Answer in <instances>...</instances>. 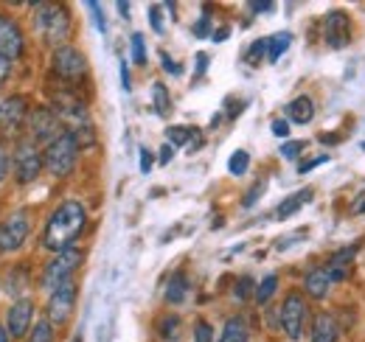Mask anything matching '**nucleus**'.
I'll list each match as a JSON object with an SVG mask.
<instances>
[{
	"mask_svg": "<svg viewBox=\"0 0 365 342\" xmlns=\"http://www.w3.org/2000/svg\"><path fill=\"white\" fill-rule=\"evenodd\" d=\"M85 224H88L85 205L76 202V200H68L48 219L46 230H43V244H46L48 250H53V253H62V250L73 247V242L82 236Z\"/></svg>",
	"mask_w": 365,
	"mask_h": 342,
	"instance_id": "f257e3e1",
	"label": "nucleus"
},
{
	"mask_svg": "<svg viewBox=\"0 0 365 342\" xmlns=\"http://www.w3.org/2000/svg\"><path fill=\"white\" fill-rule=\"evenodd\" d=\"M37 31L43 34L48 45L62 48V43L71 37V14L65 6L56 3H40L37 6Z\"/></svg>",
	"mask_w": 365,
	"mask_h": 342,
	"instance_id": "f03ea898",
	"label": "nucleus"
},
{
	"mask_svg": "<svg viewBox=\"0 0 365 342\" xmlns=\"http://www.w3.org/2000/svg\"><path fill=\"white\" fill-rule=\"evenodd\" d=\"M43 160H46V169L53 177H68L71 171L76 169V160H79V140L71 132L59 135L51 146H46Z\"/></svg>",
	"mask_w": 365,
	"mask_h": 342,
	"instance_id": "7ed1b4c3",
	"label": "nucleus"
},
{
	"mask_svg": "<svg viewBox=\"0 0 365 342\" xmlns=\"http://www.w3.org/2000/svg\"><path fill=\"white\" fill-rule=\"evenodd\" d=\"M79 264H82V250H76V247H68V250L56 253V256L46 264V269H43V286L51 289V292L59 289L65 281H71V272H73Z\"/></svg>",
	"mask_w": 365,
	"mask_h": 342,
	"instance_id": "20e7f679",
	"label": "nucleus"
},
{
	"mask_svg": "<svg viewBox=\"0 0 365 342\" xmlns=\"http://www.w3.org/2000/svg\"><path fill=\"white\" fill-rule=\"evenodd\" d=\"M307 320H309L307 300L301 298V292H289L287 300H284V306H281V328L287 331L289 340H301Z\"/></svg>",
	"mask_w": 365,
	"mask_h": 342,
	"instance_id": "39448f33",
	"label": "nucleus"
},
{
	"mask_svg": "<svg viewBox=\"0 0 365 342\" xmlns=\"http://www.w3.org/2000/svg\"><path fill=\"white\" fill-rule=\"evenodd\" d=\"M31 233V222L26 211H14L3 224H0V253H14L26 244Z\"/></svg>",
	"mask_w": 365,
	"mask_h": 342,
	"instance_id": "423d86ee",
	"label": "nucleus"
},
{
	"mask_svg": "<svg viewBox=\"0 0 365 342\" xmlns=\"http://www.w3.org/2000/svg\"><path fill=\"white\" fill-rule=\"evenodd\" d=\"M76 295H79V289H76L73 281H65L59 289L51 292V300H48V320H51V326H62V323L71 320V314L76 309Z\"/></svg>",
	"mask_w": 365,
	"mask_h": 342,
	"instance_id": "0eeeda50",
	"label": "nucleus"
},
{
	"mask_svg": "<svg viewBox=\"0 0 365 342\" xmlns=\"http://www.w3.org/2000/svg\"><path fill=\"white\" fill-rule=\"evenodd\" d=\"M46 166V160L40 157V152H37V146L31 143V140H23V143H17V149H14V174H17V182H34L37 177H40V171Z\"/></svg>",
	"mask_w": 365,
	"mask_h": 342,
	"instance_id": "6e6552de",
	"label": "nucleus"
},
{
	"mask_svg": "<svg viewBox=\"0 0 365 342\" xmlns=\"http://www.w3.org/2000/svg\"><path fill=\"white\" fill-rule=\"evenodd\" d=\"M53 71L56 76H62L65 82H76L85 76L88 71V59L79 48H71V45H62L53 51Z\"/></svg>",
	"mask_w": 365,
	"mask_h": 342,
	"instance_id": "1a4fd4ad",
	"label": "nucleus"
},
{
	"mask_svg": "<svg viewBox=\"0 0 365 342\" xmlns=\"http://www.w3.org/2000/svg\"><path fill=\"white\" fill-rule=\"evenodd\" d=\"M29 132H31L34 140H40V143H48V146H51L59 135H65V127H62V121H59V115H56L53 110L37 107V110L29 115Z\"/></svg>",
	"mask_w": 365,
	"mask_h": 342,
	"instance_id": "9d476101",
	"label": "nucleus"
},
{
	"mask_svg": "<svg viewBox=\"0 0 365 342\" xmlns=\"http://www.w3.org/2000/svg\"><path fill=\"white\" fill-rule=\"evenodd\" d=\"M323 40H326L329 48H337V51L346 48L351 43V17L346 11H340V9L329 11L326 20H323Z\"/></svg>",
	"mask_w": 365,
	"mask_h": 342,
	"instance_id": "9b49d317",
	"label": "nucleus"
},
{
	"mask_svg": "<svg viewBox=\"0 0 365 342\" xmlns=\"http://www.w3.org/2000/svg\"><path fill=\"white\" fill-rule=\"evenodd\" d=\"M31 320H34V303L29 298L14 300V306L9 309V337H26V331L31 328Z\"/></svg>",
	"mask_w": 365,
	"mask_h": 342,
	"instance_id": "f8f14e48",
	"label": "nucleus"
},
{
	"mask_svg": "<svg viewBox=\"0 0 365 342\" xmlns=\"http://www.w3.org/2000/svg\"><path fill=\"white\" fill-rule=\"evenodd\" d=\"M0 53L9 59H17L23 53V31L11 17L0 14Z\"/></svg>",
	"mask_w": 365,
	"mask_h": 342,
	"instance_id": "ddd939ff",
	"label": "nucleus"
},
{
	"mask_svg": "<svg viewBox=\"0 0 365 342\" xmlns=\"http://www.w3.org/2000/svg\"><path fill=\"white\" fill-rule=\"evenodd\" d=\"M26 115H29V104H26L23 95H9V98L0 101V127L3 129L14 132L26 121Z\"/></svg>",
	"mask_w": 365,
	"mask_h": 342,
	"instance_id": "4468645a",
	"label": "nucleus"
},
{
	"mask_svg": "<svg viewBox=\"0 0 365 342\" xmlns=\"http://www.w3.org/2000/svg\"><path fill=\"white\" fill-rule=\"evenodd\" d=\"M166 138H169V143H172V146H185L188 152L202 149V132H200V129L169 127L166 129Z\"/></svg>",
	"mask_w": 365,
	"mask_h": 342,
	"instance_id": "2eb2a0df",
	"label": "nucleus"
},
{
	"mask_svg": "<svg viewBox=\"0 0 365 342\" xmlns=\"http://www.w3.org/2000/svg\"><path fill=\"white\" fill-rule=\"evenodd\" d=\"M304 286L312 298H326L329 295V286H331V275H329V266H315L307 278H304Z\"/></svg>",
	"mask_w": 365,
	"mask_h": 342,
	"instance_id": "dca6fc26",
	"label": "nucleus"
},
{
	"mask_svg": "<svg viewBox=\"0 0 365 342\" xmlns=\"http://www.w3.org/2000/svg\"><path fill=\"white\" fill-rule=\"evenodd\" d=\"M309 200H312V188H301V191H295L292 197H287V200L275 208V219H289L292 214H298Z\"/></svg>",
	"mask_w": 365,
	"mask_h": 342,
	"instance_id": "f3484780",
	"label": "nucleus"
},
{
	"mask_svg": "<svg viewBox=\"0 0 365 342\" xmlns=\"http://www.w3.org/2000/svg\"><path fill=\"white\" fill-rule=\"evenodd\" d=\"M287 115H289V121H295V124H309V121L315 118V104H312V98H309V95H298L295 101H289Z\"/></svg>",
	"mask_w": 365,
	"mask_h": 342,
	"instance_id": "a211bd4d",
	"label": "nucleus"
},
{
	"mask_svg": "<svg viewBox=\"0 0 365 342\" xmlns=\"http://www.w3.org/2000/svg\"><path fill=\"white\" fill-rule=\"evenodd\" d=\"M312 342H337V323L331 314H318L312 326Z\"/></svg>",
	"mask_w": 365,
	"mask_h": 342,
	"instance_id": "6ab92c4d",
	"label": "nucleus"
},
{
	"mask_svg": "<svg viewBox=\"0 0 365 342\" xmlns=\"http://www.w3.org/2000/svg\"><path fill=\"white\" fill-rule=\"evenodd\" d=\"M250 340V331H247V323L242 317H230L225 323V331H222V340L220 342H247Z\"/></svg>",
	"mask_w": 365,
	"mask_h": 342,
	"instance_id": "aec40b11",
	"label": "nucleus"
},
{
	"mask_svg": "<svg viewBox=\"0 0 365 342\" xmlns=\"http://www.w3.org/2000/svg\"><path fill=\"white\" fill-rule=\"evenodd\" d=\"M185 295H188V281H185V275H182V272H175V275H172V281L166 284V300L178 306V303L185 300Z\"/></svg>",
	"mask_w": 365,
	"mask_h": 342,
	"instance_id": "412c9836",
	"label": "nucleus"
},
{
	"mask_svg": "<svg viewBox=\"0 0 365 342\" xmlns=\"http://www.w3.org/2000/svg\"><path fill=\"white\" fill-rule=\"evenodd\" d=\"M351 258H354V247L340 250L337 256L329 261V275H331V281H343V278H346V266H349Z\"/></svg>",
	"mask_w": 365,
	"mask_h": 342,
	"instance_id": "4be33fe9",
	"label": "nucleus"
},
{
	"mask_svg": "<svg viewBox=\"0 0 365 342\" xmlns=\"http://www.w3.org/2000/svg\"><path fill=\"white\" fill-rule=\"evenodd\" d=\"M152 101H155V113L160 118H166L172 113V98H169V90L166 85H155L152 87Z\"/></svg>",
	"mask_w": 365,
	"mask_h": 342,
	"instance_id": "5701e85b",
	"label": "nucleus"
},
{
	"mask_svg": "<svg viewBox=\"0 0 365 342\" xmlns=\"http://www.w3.org/2000/svg\"><path fill=\"white\" fill-rule=\"evenodd\" d=\"M289 43H292V37H289L287 31H281V34H275L273 40H267V59H270V62H278V59L284 56V51L289 48Z\"/></svg>",
	"mask_w": 365,
	"mask_h": 342,
	"instance_id": "b1692460",
	"label": "nucleus"
},
{
	"mask_svg": "<svg viewBox=\"0 0 365 342\" xmlns=\"http://www.w3.org/2000/svg\"><path fill=\"white\" fill-rule=\"evenodd\" d=\"M160 337L166 342H178V337H180V317H175V314L163 317L160 320Z\"/></svg>",
	"mask_w": 365,
	"mask_h": 342,
	"instance_id": "393cba45",
	"label": "nucleus"
},
{
	"mask_svg": "<svg viewBox=\"0 0 365 342\" xmlns=\"http://www.w3.org/2000/svg\"><path fill=\"white\" fill-rule=\"evenodd\" d=\"M247 166H250V155L245 152V149H239V152H233L228 160V171L233 174V177H242L245 171H247Z\"/></svg>",
	"mask_w": 365,
	"mask_h": 342,
	"instance_id": "a878e982",
	"label": "nucleus"
},
{
	"mask_svg": "<svg viewBox=\"0 0 365 342\" xmlns=\"http://www.w3.org/2000/svg\"><path fill=\"white\" fill-rule=\"evenodd\" d=\"M278 289V275H267L259 286H256V303H267L273 298V292Z\"/></svg>",
	"mask_w": 365,
	"mask_h": 342,
	"instance_id": "bb28decb",
	"label": "nucleus"
},
{
	"mask_svg": "<svg viewBox=\"0 0 365 342\" xmlns=\"http://www.w3.org/2000/svg\"><path fill=\"white\" fill-rule=\"evenodd\" d=\"M29 342H53V326H51V320H40L31 328V340Z\"/></svg>",
	"mask_w": 365,
	"mask_h": 342,
	"instance_id": "cd10ccee",
	"label": "nucleus"
},
{
	"mask_svg": "<svg viewBox=\"0 0 365 342\" xmlns=\"http://www.w3.org/2000/svg\"><path fill=\"white\" fill-rule=\"evenodd\" d=\"M264 53H267V40H256V43L247 48V62L250 65H259Z\"/></svg>",
	"mask_w": 365,
	"mask_h": 342,
	"instance_id": "c85d7f7f",
	"label": "nucleus"
},
{
	"mask_svg": "<svg viewBox=\"0 0 365 342\" xmlns=\"http://www.w3.org/2000/svg\"><path fill=\"white\" fill-rule=\"evenodd\" d=\"M133 62H135V65H146V45H143V34H133Z\"/></svg>",
	"mask_w": 365,
	"mask_h": 342,
	"instance_id": "c756f323",
	"label": "nucleus"
},
{
	"mask_svg": "<svg viewBox=\"0 0 365 342\" xmlns=\"http://www.w3.org/2000/svg\"><path fill=\"white\" fill-rule=\"evenodd\" d=\"M194 342H214V328L205 320H200L194 326Z\"/></svg>",
	"mask_w": 365,
	"mask_h": 342,
	"instance_id": "7c9ffc66",
	"label": "nucleus"
},
{
	"mask_svg": "<svg viewBox=\"0 0 365 342\" xmlns=\"http://www.w3.org/2000/svg\"><path fill=\"white\" fill-rule=\"evenodd\" d=\"M304 146H307L304 140H287V143L281 146V155H284L287 160H295V157L304 152Z\"/></svg>",
	"mask_w": 365,
	"mask_h": 342,
	"instance_id": "2f4dec72",
	"label": "nucleus"
},
{
	"mask_svg": "<svg viewBox=\"0 0 365 342\" xmlns=\"http://www.w3.org/2000/svg\"><path fill=\"white\" fill-rule=\"evenodd\" d=\"M149 23H152L155 34H163V31H166V28H163V11H160V6H152V9H149Z\"/></svg>",
	"mask_w": 365,
	"mask_h": 342,
	"instance_id": "473e14b6",
	"label": "nucleus"
},
{
	"mask_svg": "<svg viewBox=\"0 0 365 342\" xmlns=\"http://www.w3.org/2000/svg\"><path fill=\"white\" fill-rule=\"evenodd\" d=\"M88 9H91V14H93V23H96L98 31L104 34V31H107V20H104V14H101V6H98V3H88Z\"/></svg>",
	"mask_w": 365,
	"mask_h": 342,
	"instance_id": "72a5a7b5",
	"label": "nucleus"
},
{
	"mask_svg": "<svg viewBox=\"0 0 365 342\" xmlns=\"http://www.w3.org/2000/svg\"><path fill=\"white\" fill-rule=\"evenodd\" d=\"M208 28H211V17L205 11L202 20H197V26H194V37H208Z\"/></svg>",
	"mask_w": 365,
	"mask_h": 342,
	"instance_id": "f704fd0d",
	"label": "nucleus"
},
{
	"mask_svg": "<svg viewBox=\"0 0 365 342\" xmlns=\"http://www.w3.org/2000/svg\"><path fill=\"white\" fill-rule=\"evenodd\" d=\"M138 160H140V171H143V174H149V171H152V163H155V157H152V152H149L146 146L140 149V155H138Z\"/></svg>",
	"mask_w": 365,
	"mask_h": 342,
	"instance_id": "c9c22d12",
	"label": "nucleus"
},
{
	"mask_svg": "<svg viewBox=\"0 0 365 342\" xmlns=\"http://www.w3.org/2000/svg\"><path fill=\"white\" fill-rule=\"evenodd\" d=\"M23 275H26L23 269H14V272H11V281H14V284L9 286V292H11V295H17V292H20L23 286H26V281H23Z\"/></svg>",
	"mask_w": 365,
	"mask_h": 342,
	"instance_id": "e433bc0d",
	"label": "nucleus"
},
{
	"mask_svg": "<svg viewBox=\"0 0 365 342\" xmlns=\"http://www.w3.org/2000/svg\"><path fill=\"white\" fill-rule=\"evenodd\" d=\"M250 289H253V281H250V278H242V281L236 284V298L245 300L247 295H250Z\"/></svg>",
	"mask_w": 365,
	"mask_h": 342,
	"instance_id": "4c0bfd02",
	"label": "nucleus"
},
{
	"mask_svg": "<svg viewBox=\"0 0 365 342\" xmlns=\"http://www.w3.org/2000/svg\"><path fill=\"white\" fill-rule=\"evenodd\" d=\"M351 214L354 216H365V188L354 197V202H351Z\"/></svg>",
	"mask_w": 365,
	"mask_h": 342,
	"instance_id": "58836bf2",
	"label": "nucleus"
},
{
	"mask_svg": "<svg viewBox=\"0 0 365 342\" xmlns=\"http://www.w3.org/2000/svg\"><path fill=\"white\" fill-rule=\"evenodd\" d=\"M262 191H264V185H262V182H259V185H253V188H250V194L245 197V202H242V205H245V208H250V205H253V202L262 197Z\"/></svg>",
	"mask_w": 365,
	"mask_h": 342,
	"instance_id": "ea45409f",
	"label": "nucleus"
},
{
	"mask_svg": "<svg viewBox=\"0 0 365 342\" xmlns=\"http://www.w3.org/2000/svg\"><path fill=\"white\" fill-rule=\"evenodd\" d=\"M9 73H11V59L0 53V85H3L6 79H9Z\"/></svg>",
	"mask_w": 365,
	"mask_h": 342,
	"instance_id": "a19ab883",
	"label": "nucleus"
},
{
	"mask_svg": "<svg viewBox=\"0 0 365 342\" xmlns=\"http://www.w3.org/2000/svg\"><path fill=\"white\" fill-rule=\"evenodd\" d=\"M326 160H329V157H326V155H318V157H312V160H307V163H301V174H307V171H312L315 169V166H320V163H326Z\"/></svg>",
	"mask_w": 365,
	"mask_h": 342,
	"instance_id": "79ce46f5",
	"label": "nucleus"
},
{
	"mask_svg": "<svg viewBox=\"0 0 365 342\" xmlns=\"http://www.w3.org/2000/svg\"><path fill=\"white\" fill-rule=\"evenodd\" d=\"M160 56H163V59H160V62H163V68H166L169 73H175V76H180V73H182V68H180V65H178V62H172V59H169V53H160Z\"/></svg>",
	"mask_w": 365,
	"mask_h": 342,
	"instance_id": "37998d69",
	"label": "nucleus"
},
{
	"mask_svg": "<svg viewBox=\"0 0 365 342\" xmlns=\"http://www.w3.org/2000/svg\"><path fill=\"white\" fill-rule=\"evenodd\" d=\"M273 135H275V138H287V135H289V124H287L284 118L273 121Z\"/></svg>",
	"mask_w": 365,
	"mask_h": 342,
	"instance_id": "c03bdc74",
	"label": "nucleus"
},
{
	"mask_svg": "<svg viewBox=\"0 0 365 342\" xmlns=\"http://www.w3.org/2000/svg\"><path fill=\"white\" fill-rule=\"evenodd\" d=\"M6 174H9V155H6V149L0 146V182H3Z\"/></svg>",
	"mask_w": 365,
	"mask_h": 342,
	"instance_id": "a18cd8bd",
	"label": "nucleus"
},
{
	"mask_svg": "<svg viewBox=\"0 0 365 342\" xmlns=\"http://www.w3.org/2000/svg\"><path fill=\"white\" fill-rule=\"evenodd\" d=\"M208 68V53H197V76H202Z\"/></svg>",
	"mask_w": 365,
	"mask_h": 342,
	"instance_id": "49530a36",
	"label": "nucleus"
},
{
	"mask_svg": "<svg viewBox=\"0 0 365 342\" xmlns=\"http://www.w3.org/2000/svg\"><path fill=\"white\" fill-rule=\"evenodd\" d=\"M172 157H175V149H172V143H169V146H163V149H160V163L166 166Z\"/></svg>",
	"mask_w": 365,
	"mask_h": 342,
	"instance_id": "de8ad7c7",
	"label": "nucleus"
},
{
	"mask_svg": "<svg viewBox=\"0 0 365 342\" xmlns=\"http://www.w3.org/2000/svg\"><path fill=\"white\" fill-rule=\"evenodd\" d=\"M121 87H124V90H130V71H127V62H121Z\"/></svg>",
	"mask_w": 365,
	"mask_h": 342,
	"instance_id": "09e8293b",
	"label": "nucleus"
},
{
	"mask_svg": "<svg viewBox=\"0 0 365 342\" xmlns=\"http://www.w3.org/2000/svg\"><path fill=\"white\" fill-rule=\"evenodd\" d=\"M250 9L253 11H273L275 3H250Z\"/></svg>",
	"mask_w": 365,
	"mask_h": 342,
	"instance_id": "8fccbe9b",
	"label": "nucleus"
},
{
	"mask_svg": "<svg viewBox=\"0 0 365 342\" xmlns=\"http://www.w3.org/2000/svg\"><path fill=\"white\" fill-rule=\"evenodd\" d=\"M228 34H230V28L228 26H222V28L214 34V43H225V40H228Z\"/></svg>",
	"mask_w": 365,
	"mask_h": 342,
	"instance_id": "3c124183",
	"label": "nucleus"
},
{
	"mask_svg": "<svg viewBox=\"0 0 365 342\" xmlns=\"http://www.w3.org/2000/svg\"><path fill=\"white\" fill-rule=\"evenodd\" d=\"M118 14L121 17H130V3H118Z\"/></svg>",
	"mask_w": 365,
	"mask_h": 342,
	"instance_id": "603ef678",
	"label": "nucleus"
},
{
	"mask_svg": "<svg viewBox=\"0 0 365 342\" xmlns=\"http://www.w3.org/2000/svg\"><path fill=\"white\" fill-rule=\"evenodd\" d=\"M0 342H9V331L3 326H0Z\"/></svg>",
	"mask_w": 365,
	"mask_h": 342,
	"instance_id": "864d4df0",
	"label": "nucleus"
},
{
	"mask_svg": "<svg viewBox=\"0 0 365 342\" xmlns=\"http://www.w3.org/2000/svg\"><path fill=\"white\" fill-rule=\"evenodd\" d=\"M363 149H365V143H363Z\"/></svg>",
	"mask_w": 365,
	"mask_h": 342,
	"instance_id": "5fc2aeb1",
	"label": "nucleus"
}]
</instances>
